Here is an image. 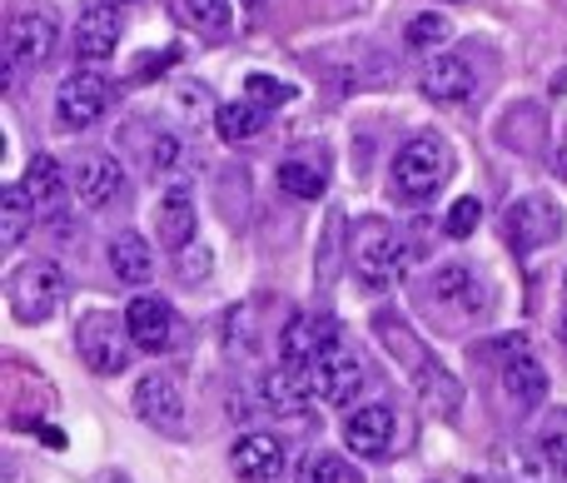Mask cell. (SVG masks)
Here are the masks:
<instances>
[{
  "label": "cell",
  "mask_w": 567,
  "mask_h": 483,
  "mask_svg": "<svg viewBox=\"0 0 567 483\" xmlns=\"http://www.w3.org/2000/svg\"><path fill=\"white\" fill-rule=\"evenodd\" d=\"M349 259H353V275H359V285L389 289V285H399L403 269L413 265V245L389 225V219H363V225L353 229Z\"/></svg>",
  "instance_id": "6da1fadb"
},
{
  "label": "cell",
  "mask_w": 567,
  "mask_h": 483,
  "mask_svg": "<svg viewBox=\"0 0 567 483\" xmlns=\"http://www.w3.org/2000/svg\"><path fill=\"white\" fill-rule=\"evenodd\" d=\"M373 325H379V335H383V345L389 349H409V359H413V384H419V394H423V404L433 409V414H443V419H453L458 414V399H463V389H458V379L449 374V369L439 364V359L429 354V349L423 345H413L409 335H403V319L399 315H389V309H383L379 319H373Z\"/></svg>",
  "instance_id": "7a4b0ae2"
},
{
  "label": "cell",
  "mask_w": 567,
  "mask_h": 483,
  "mask_svg": "<svg viewBox=\"0 0 567 483\" xmlns=\"http://www.w3.org/2000/svg\"><path fill=\"white\" fill-rule=\"evenodd\" d=\"M453 175V160H449V145L439 135H413L409 145L393 155V189L403 199H429L449 185Z\"/></svg>",
  "instance_id": "3957f363"
},
{
  "label": "cell",
  "mask_w": 567,
  "mask_h": 483,
  "mask_svg": "<svg viewBox=\"0 0 567 483\" xmlns=\"http://www.w3.org/2000/svg\"><path fill=\"white\" fill-rule=\"evenodd\" d=\"M6 299H10V315L16 319L40 325V319H50L60 309V299H65V275H60L50 259H25L20 269H10Z\"/></svg>",
  "instance_id": "277c9868"
},
{
  "label": "cell",
  "mask_w": 567,
  "mask_h": 483,
  "mask_svg": "<svg viewBox=\"0 0 567 483\" xmlns=\"http://www.w3.org/2000/svg\"><path fill=\"white\" fill-rule=\"evenodd\" d=\"M75 349H80V359H85V369H95V374L110 379V374H120V369H130L135 339H130V325L120 315H105V309H95V315L80 319Z\"/></svg>",
  "instance_id": "5b68a950"
},
{
  "label": "cell",
  "mask_w": 567,
  "mask_h": 483,
  "mask_svg": "<svg viewBox=\"0 0 567 483\" xmlns=\"http://www.w3.org/2000/svg\"><path fill=\"white\" fill-rule=\"evenodd\" d=\"M110 100H115V90H110V80L100 75V70H75V75H65L55 90V120L65 130H85L105 115Z\"/></svg>",
  "instance_id": "8992f818"
},
{
  "label": "cell",
  "mask_w": 567,
  "mask_h": 483,
  "mask_svg": "<svg viewBox=\"0 0 567 483\" xmlns=\"http://www.w3.org/2000/svg\"><path fill=\"white\" fill-rule=\"evenodd\" d=\"M303 389H309V399H323V404H353L363 389V364L349 354V349H329V354L319 359V364L299 369Z\"/></svg>",
  "instance_id": "52a82bcc"
},
{
  "label": "cell",
  "mask_w": 567,
  "mask_h": 483,
  "mask_svg": "<svg viewBox=\"0 0 567 483\" xmlns=\"http://www.w3.org/2000/svg\"><path fill=\"white\" fill-rule=\"evenodd\" d=\"M503 235H508L513 249H543L563 235V209L548 195H523L503 215Z\"/></svg>",
  "instance_id": "ba28073f"
},
{
  "label": "cell",
  "mask_w": 567,
  "mask_h": 483,
  "mask_svg": "<svg viewBox=\"0 0 567 483\" xmlns=\"http://www.w3.org/2000/svg\"><path fill=\"white\" fill-rule=\"evenodd\" d=\"M125 325H130L135 349H145V354H165V349H175V339H179L175 305H169V299H159V295H135V299H130Z\"/></svg>",
  "instance_id": "9c48e42d"
},
{
  "label": "cell",
  "mask_w": 567,
  "mask_h": 483,
  "mask_svg": "<svg viewBox=\"0 0 567 483\" xmlns=\"http://www.w3.org/2000/svg\"><path fill=\"white\" fill-rule=\"evenodd\" d=\"M329 349H339V325L329 315H293L289 329L279 339V359L289 369H309L319 364Z\"/></svg>",
  "instance_id": "30bf717a"
},
{
  "label": "cell",
  "mask_w": 567,
  "mask_h": 483,
  "mask_svg": "<svg viewBox=\"0 0 567 483\" xmlns=\"http://www.w3.org/2000/svg\"><path fill=\"white\" fill-rule=\"evenodd\" d=\"M135 414L159 434H179L185 429V399H179L175 374H145L135 384Z\"/></svg>",
  "instance_id": "8fae6325"
},
{
  "label": "cell",
  "mask_w": 567,
  "mask_h": 483,
  "mask_svg": "<svg viewBox=\"0 0 567 483\" xmlns=\"http://www.w3.org/2000/svg\"><path fill=\"white\" fill-rule=\"evenodd\" d=\"M120 35H125V16H120L115 0L85 6L75 20V55L80 60H110L120 50Z\"/></svg>",
  "instance_id": "7c38bea8"
},
{
  "label": "cell",
  "mask_w": 567,
  "mask_h": 483,
  "mask_svg": "<svg viewBox=\"0 0 567 483\" xmlns=\"http://www.w3.org/2000/svg\"><path fill=\"white\" fill-rule=\"evenodd\" d=\"M393 429H399V419L389 404H363L343 419V444L359 459H383L393 449Z\"/></svg>",
  "instance_id": "4fadbf2b"
},
{
  "label": "cell",
  "mask_w": 567,
  "mask_h": 483,
  "mask_svg": "<svg viewBox=\"0 0 567 483\" xmlns=\"http://www.w3.org/2000/svg\"><path fill=\"white\" fill-rule=\"evenodd\" d=\"M55 50V20L50 16H16L6 25V65H45Z\"/></svg>",
  "instance_id": "5bb4252c"
},
{
  "label": "cell",
  "mask_w": 567,
  "mask_h": 483,
  "mask_svg": "<svg viewBox=\"0 0 567 483\" xmlns=\"http://www.w3.org/2000/svg\"><path fill=\"white\" fill-rule=\"evenodd\" d=\"M229 464L245 483H279L284 469H289V449L275 434H245L229 454Z\"/></svg>",
  "instance_id": "9a60e30c"
},
{
  "label": "cell",
  "mask_w": 567,
  "mask_h": 483,
  "mask_svg": "<svg viewBox=\"0 0 567 483\" xmlns=\"http://www.w3.org/2000/svg\"><path fill=\"white\" fill-rule=\"evenodd\" d=\"M120 185H125V175H120V165L110 155H80L70 165V189H75V199L85 209L110 205L120 195Z\"/></svg>",
  "instance_id": "2e32d148"
},
{
  "label": "cell",
  "mask_w": 567,
  "mask_h": 483,
  "mask_svg": "<svg viewBox=\"0 0 567 483\" xmlns=\"http://www.w3.org/2000/svg\"><path fill=\"white\" fill-rule=\"evenodd\" d=\"M419 85H423V95L439 100V105H458V100L473 95V65L458 55H433L429 65H423Z\"/></svg>",
  "instance_id": "e0dca14e"
},
{
  "label": "cell",
  "mask_w": 567,
  "mask_h": 483,
  "mask_svg": "<svg viewBox=\"0 0 567 483\" xmlns=\"http://www.w3.org/2000/svg\"><path fill=\"white\" fill-rule=\"evenodd\" d=\"M503 389L518 404V414H533L548 399V369L533 354H513V359H503Z\"/></svg>",
  "instance_id": "ac0fdd59"
},
{
  "label": "cell",
  "mask_w": 567,
  "mask_h": 483,
  "mask_svg": "<svg viewBox=\"0 0 567 483\" xmlns=\"http://www.w3.org/2000/svg\"><path fill=\"white\" fill-rule=\"evenodd\" d=\"M20 185H25V195L35 199L40 215H55L60 205H65V189H70V175L55 165L50 155H35L25 165V175H20Z\"/></svg>",
  "instance_id": "d6986e66"
},
{
  "label": "cell",
  "mask_w": 567,
  "mask_h": 483,
  "mask_svg": "<svg viewBox=\"0 0 567 483\" xmlns=\"http://www.w3.org/2000/svg\"><path fill=\"white\" fill-rule=\"evenodd\" d=\"M195 229H199V209L189 195H165L159 199V245L169 249V255H179V249L195 245Z\"/></svg>",
  "instance_id": "ffe728a7"
},
{
  "label": "cell",
  "mask_w": 567,
  "mask_h": 483,
  "mask_svg": "<svg viewBox=\"0 0 567 483\" xmlns=\"http://www.w3.org/2000/svg\"><path fill=\"white\" fill-rule=\"evenodd\" d=\"M110 269L120 275V285H150V275H155V249L140 235H115L110 239Z\"/></svg>",
  "instance_id": "44dd1931"
},
{
  "label": "cell",
  "mask_w": 567,
  "mask_h": 483,
  "mask_svg": "<svg viewBox=\"0 0 567 483\" xmlns=\"http://www.w3.org/2000/svg\"><path fill=\"white\" fill-rule=\"evenodd\" d=\"M35 199L25 195V185H6L0 189V245L16 249L20 239L30 235V225H35Z\"/></svg>",
  "instance_id": "7402d4cb"
},
{
  "label": "cell",
  "mask_w": 567,
  "mask_h": 483,
  "mask_svg": "<svg viewBox=\"0 0 567 483\" xmlns=\"http://www.w3.org/2000/svg\"><path fill=\"white\" fill-rule=\"evenodd\" d=\"M259 394H265V404L275 409V414H303V404H309V389H303L299 369L279 364L265 374V384H259Z\"/></svg>",
  "instance_id": "603a6c76"
},
{
  "label": "cell",
  "mask_w": 567,
  "mask_h": 483,
  "mask_svg": "<svg viewBox=\"0 0 567 483\" xmlns=\"http://www.w3.org/2000/svg\"><path fill=\"white\" fill-rule=\"evenodd\" d=\"M265 105H255V100H225V105L215 110V130L229 140V145H239V140H255L259 130H265Z\"/></svg>",
  "instance_id": "cb8c5ba5"
},
{
  "label": "cell",
  "mask_w": 567,
  "mask_h": 483,
  "mask_svg": "<svg viewBox=\"0 0 567 483\" xmlns=\"http://www.w3.org/2000/svg\"><path fill=\"white\" fill-rule=\"evenodd\" d=\"M279 189L293 199H323L329 195V175H323L319 165H303V160H289V165H279Z\"/></svg>",
  "instance_id": "d4e9b609"
},
{
  "label": "cell",
  "mask_w": 567,
  "mask_h": 483,
  "mask_svg": "<svg viewBox=\"0 0 567 483\" xmlns=\"http://www.w3.org/2000/svg\"><path fill=\"white\" fill-rule=\"evenodd\" d=\"M293 95H299V90H293L289 80H279V75H265V70H255V75L245 80V100H255V105H265V110H279V105H289Z\"/></svg>",
  "instance_id": "484cf974"
},
{
  "label": "cell",
  "mask_w": 567,
  "mask_h": 483,
  "mask_svg": "<svg viewBox=\"0 0 567 483\" xmlns=\"http://www.w3.org/2000/svg\"><path fill=\"white\" fill-rule=\"evenodd\" d=\"M403 40H409V50H439L443 40H449V20H443L439 10H423V16L409 20Z\"/></svg>",
  "instance_id": "4316f807"
},
{
  "label": "cell",
  "mask_w": 567,
  "mask_h": 483,
  "mask_svg": "<svg viewBox=\"0 0 567 483\" xmlns=\"http://www.w3.org/2000/svg\"><path fill=\"white\" fill-rule=\"evenodd\" d=\"M293 483H349V474H343V464L329 454V449H313V454L299 464V479Z\"/></svg>",
  "instance_id": "83f0119b"
},
{
  "label": "cell",
  "mask_w": 567,
  "mask_h": 483,
  "mask_svg": "<svg viewBox=\"0 0 567 483\" xmlns=\"http://www.w3.org/2000/svg\"><path fill=\"white\" fill-rule=\"evenodd\" d=\"M478 219H483V205L473 195H463V199H453V209H449V219H443V229H449V239H468L473 229H478Z\"/></svg>",
  "instance_id": "f1b7e54d"
},
{
  "label": "cell",
  "mask_w": 567,
  "mask_h": 483,
  "mask_svg": "<svg viewBox=\"0 0 567 483\" xmlns=\"http://www.w3.org/2000/svg\"><path fill=\"white\" fill-rule=\"evenodd\" d=\"M185 6V16L195 20V25H205V30H225L229 25V0H179Z\"/></svg>",
  "instance_id": "f546056e"
},
{
  "label": "cell",
  "mask_w": 567,
  "mask_h": 483,
  "mask_svg": "<svg viewBox=\"0 0 567 483\" xmlns=\"http://www.w3.org/2000/svg\"><path fill=\"white\" fill-rule=\"evenodd\" d=\"M463 289H478L468 265H443L439 275H433V299H458Z\"/></svg>",
  "instance_id": "4dcf8cb0"
},
{
  "label": "cell",
  "mask_w": 567,
  "mask_h": 483,
  "mask_svg": "<svg viewBox=\"0 0 567 483\" xmlns=\"http://www.w3.org/2000/svg\"><path fill=\"white\" fill-rule=\"evenodd\" d=\"M175 265H179V279H209V269H215V255H209V245H189V249H179L175 255Z\"/></svg>",
  "instance_id": "1f68e13d"
},
{
  "label": "cell",
  "mask_w": 567,
  "mask_h": 483,
  "mask_svg": "<svg viewBox=\"0 0 567 483\" xmlns=\"http://www.w3.org/2000/svg\"><path fill=\"white\" fill-rule=\"evenodd\" d=\"M543 459H548L553 474L567 479V429H553V434L543 439Z\"/></svg>",
  "instance_id": "d6a6232c"
},
{
  "label": "cell",
  "mask_w": 567,
  "mask_h": 483,
  "mask_svg": "<svg viewBox=\"0 0 567 483\" xmlns=\"http://www.w3.org/2000/svg\"><path fill=\"white\" fill-rule=\"evenodd\" d=\"M558 339H563V349H567V315H563V325H558Z\"/></svg>",
  "instance_id": "836d02e7"
},
{
  "label": "cell",
  "mask_w": 567,
  "mask_h": 483,
  "mask_svg": "<svg viewBox=\"0 0 567 483\" xmlns=\"http://www.w3.org/2000/svg\"><path fill=\"white\" fill-rule=\"evenodd\" d=\"M115 6H120V0H115Z\"/></svg>",
  "instance_id": "e575fe53"
}]
</instances>
